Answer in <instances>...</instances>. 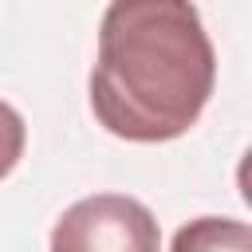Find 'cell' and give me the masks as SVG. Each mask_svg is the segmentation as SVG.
Instances as JSON below:
<instances>
[{
	"label": "cell",
	"mask_w": 252,
	"mask_h": 252,
	"mask_svg": "<svg viewBox=\"0 0 252 252\" xmlns=\"http://www.w3.org/2000/svg\"><path fill=\"white\" fill-rule=\"evenodd\" d=\"M217 55L185 0H114L98 24L91 110L122 142H173L205 110Z\"/></svg>",
	"instance_id": "6da1fadb"
},
{
	"label": "cell",
	"mask_w": 252,
	"mask_h": 252,
	"mask_svg": "<svg viewBox=\"0 0 252 252\" xmlns=\"http://www.w3.org/2000/svg\"><path fill=\"white\" fill-rule=\"evenodd\" d=\"M161 232L154 213L126 193H94L59 213L51 252H158Z\"/></svg>",
	"instance_id": "7a4b0ae2"
},
{
	"label": "cell",
	"mask_w": 252,
	"mask_h": 252,
	"mask_svg": "<svg viewBox=\"0 0 252 252\" xmlns=\"http://www.w3.org/2000/svg\"><path fill=\"white\" fill-rule=\"evenodd\" d=\"M169 252H252V228L236 217H197L173 232Z\"/></svg>",
	"instance_id": "3957f363"
},
{
	"label": "cell",
	"mask_w": 252,
	"mask_h": 252,
	"mask_svg": "<svg viewBox=\"0 0 252 252\" xmlns=\"http://www.w3.org/2000/svg\"><path fill=\"white\" fill-rule=\"evenodd\" d=\"M24 142H28V126H24L20 110L0 98V177H8V173L20 165Z\"/></svg>",
	"instance_id": "277c9868"
}]
</instances>
